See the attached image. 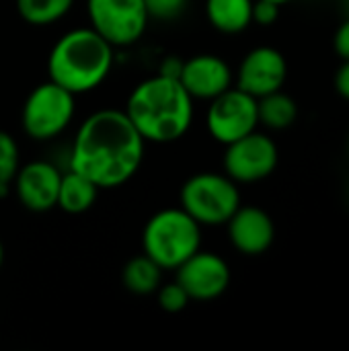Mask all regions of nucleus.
Wrapping results in <instances>:
<instances>
[{
  "instance_id": "f257e3e1",
  "label": "nucleus",
  "mask_w": 349,
  "mask_h": 351,
  "mask_svg": "<svg viewBox=\"0 0 349 351\" xmlns=\"http://www.w3.org/2000/svg\"><path fill=\"white\" fill-rule=\"evenodd\" d=\"M146 140L125 111L99 109L78 128L70 146V169L88 177L99 189L128 183L140 169Z\"/></svg>"
},
{
  "instance_id": "f03ea898",
  "label": "nucleus",
  "mask_w": 349,
  "mask_h": 351,
  "mask_svg": "<svg viewBox=\"0 0 349 351\" xmlns=\"http://www.w3.org/2000/svg\"><path fill=\"white\" fill-rule=\"evenodd\" d=\"M123 111L146 142L169 144L191 128L193 97L179 78L158 72L130 93Z\"/></svg>"
},
{
  "instance_id": "7ed1b4c3",
  "label": "nucleus",
  "mask_w": 349,
  "mask_h": 351,
  "mask_svg": "<svg viewBox=\"0 0 349 351\" xmlns=\"http://www.w3.org/2000/svg\"><path fill=\"white\" fill-rule=\"evenodd\" d=\"M113 49L93 27L72 29L49 49V80L72 95L91 93L107 80L113 68Z\"/></svg>"
},
{
  "instance_id": "20e7f679",
  "label": "nucleus",
  "mask_w": 349,
  "mask_h": 351,
  "mask_svg": "<svg viewBox=\"0 0 349 351\" xmlns=\"http://www.w3.org/2000/svg\"><path fill=\"white\" fill-rule=\"evenodd\" d=\"M202 249V224L181 206L156 212L144 226L142 251L163 269H177Z\"/></svg>"
},
{
  "instance_id": "39448f33",
  "label": "nucleus",
  "mask_w": 349,
  "mask_h": 351,
  "mask_svg": "<svg viewBox=\"0 0 349 351\" xmlns=\"http://www.w3.org/2000/svg\"><path fill=\"white\" fill-rule=\"evenodd\" d=\"M181 208L202 226H222L241 206L237 183L224 173H197L179 193Z\"/></svg>"
},
{
  "instance_id": "423d86ee",
  "label": "nucleus",
  "mask_w": 349,
  "mask_h": 351,
  "mask_svg": "<svg viewBox=\"0 0 349 351\" xmlns=\"http://www.w3.org/2000/svg\"><path fill=\"white\" fill-rule=\"evenodd\" d=\"M76 113V95L53 80L35 86L21 111V123L29 138L37 142L60 136Z\"/></svg>"
},
{
  "instance_id": "0eeeda50",
  "label": "nucleus",
  "mask_w": 349,
  "mask_h": 351,
  "mask_svg": "<svg viewBox=\"0 0 349 351\" xmlns=\"http://www.w3.org/2000/svg\"><path fill=\"white\" fill-rule=\"evenodd\" d=\"M91 27L113 47H130L146 33L148 10L144 0H86Z\"/></svg>"
},
{
  "instance_id": "6e6552de",
  "label": "nucleus",
  "mask_w": 349,
  "mask_h": 351,
  "mask_svg": "<svg viewBox=\"0 0 349 351\" xmlns=\"http://www.w3.org/2000/svg\"><path fill=\"white\" fill-rule=\"evenodd\" d=\"M257 125H259L257 99L251 97L249 93L230 86L228 90H224L222 95L210 101L206 113V128L216 142L226 146L255 132Z\"/></svg>"
},
{
  "instance_id": "1a4fd4ad",
  "label": "nucleus",
  "mask_w": 349,
  "mask_h": 351,
  "mask_svg": "<svg viewBox=\"0 0 349 351\" xmlns=\"http://www.w3.org/2000/svg\"><path fill=\"white\" fill-rule=\"evenodd\" d=\"M280 160V152L276 142L261 134L251 132L230 144H226L224 152V173L234 183H257L267 179Z\"/></svg>"
},
{
  "instance_id": "9d476101",
  "label": "nucleus",
  "mask_w": 349,
  "mask_h": 351,
  "mask_svg": "<svg viewBox=\"0 0 349 351\" xmlns=\"http://www.w3.org/2000/svg\"><path fill=\"white\" fill-rule=\"evenodd\" d=\"M177 282L189 294L191 300L210 302L220 298L230 286L228 263L210 251H195L177 269Z\"/></svg>"
},
{
  "instance_id": "9b49d317",
  "label": "nucleus",
  "mask_w": 349,
  "mask_h": 351,
  "mask_svg": "<svg viewBox=\"0 0 349 351\" xmlns=\"http://www.w3.org/2000/svg\"><path fill=\"white\" fill-rule=\"evenodd\" d=\"M288 78V62L276 47L261 45L251 49L237 72V88L261 99L269 93L282 90Z\"/></svg>"
},
{
  "instance_id": "f8f14e48",
  "label": "nucleus",
  "mask_w": 349,
  "mask_h": 351,
  "mask_svg": "<svg viewBox=\"0 0 349 351\" xmlns=\"http://www.w3.org/2000/svg\"><path fill=\"white\" fill-rule=\"evenodd\" d=\"M62 173L47 160H33L19 167L14 177V193L31 212H47L58 206Z\"/></svg>"
},
{
  "instance_id": "ddd939ff",
  "label": "nucleus",
  "mask_w": 349,
  "mask_h": 351,
  "mask_svg": "<svg viewBox=\"0 0 349 351\" xmlns=\"http://www.w3.org/2000/svg\"><path fill=\"white\" fill-rule=\"evenodd\" d=\"M226 226L230 245L247 257L267 253L276 241V224L272 216L257 206H239Z\"/></svg>"
},
{
  "instance_id": "4468645a",
  "label": "nucleus",
  "mask_w": 349,
  "mask_h": 351,
  "mask_svg": "<svg viewBox=\"0 0 349 351\" xmlns=\"http://www.w3.org/2000/svg\"><path fill=\"white\" fill-rule=\"evenodd\" d=\"M179 80L185 90L195 99L212 101L232 86V70L226 60L216 53H197L183 62Z\"/></svg>"
},
{
  "instance_id": "2eb2a0df",
  "label": "nucleus",
  "mask_w": 349,
  "mask_h": 351,
  "mask_svg": "<svg viewBox=\"0 0 349 351\" xmlns=\"http://www.w3.org/2000/svg\"><path fill=\"white\" fill-rule=\"evenodd\" d=\"M206 16L220 33H243L253 25V0H206Z\"/></svg>"
},
{
  "instance_id": "dca6fc26",
  "label": "nucleus",
  "mask_w": 349,
  "mask_h": 351,
  "mask_svg": "<svg viewBox=\"0 0 349 351\" xmlns=\"http://www.w3.org/2000/svg\"><path fill=\"white\" fill-rule=\"evenodd\" d=\"M99 185L93 183L88 177L68 169L66 175H62L60 191H58V206L66 214H82L91 210L99 197Z\"/></svg>"
},
{
  "instance_id": "f3484780",
  "label": "nucleus",
  "mask_w": 349,
  "mask_h": 351,
  "mask_svg": "<svg viewBox=\"0 0 349 351\" xmlns=\"http://www.w3.org/2000/svg\"><path fill=\"white\" fill-rule=\"evenodd\" d=\"M163 271L165 269L148 255H138L125 263L121 271V282L128 292L138 296H148L154 294L163 284Z\"/></svg>"
},
{
  "instance_id": "a211bd4d",
  "label": "nucleus",
  "mask_w": 349,
  "mask_h": 351,
  "mask_svg": "<svg viewBox=\"0 0 349 351\" xmlns=\"http://www.w3.org/2000/svg\"><path fill=\"white\" fill-rule=\"evenodd\" d=\"M257 113H259V123H263L265 128L286 130L296 121L298 105L290 95L276 90L257 99Z\"/></svg>"
},
{
  "instance_id": "6ab92c4d",
  "label": "nucleus",
  "mask_w": 349,
  "mask_h": 351,
  "mask_svg": "<svg viewBox=\"0 0 349 351\" xmlns=\"http://www.w3.org/2000/svg\"><path fill=\"white\" fill-rule=\"evenodd\" d=\"M74 6V0H16V12L33 27H47L64 19Z\"/></svg>"
},
{
  "instance_id": "aec40b11",
  "label": "nucleus",
  "mask_w": 349,
  "mask_h": 351,
  "mask_svg": "<svg viewBox=\"0 0 349 351\" xmlns=\"http://www.w3.org/2000/svg\"><path fill=\"white\" fill-rule=\"evenodd\" d=\"M19 167V144L8 132L0 130V195H6L8 189L12 187Z\"/></svg>"
},
{
  "instance_id": "412c9836",
  "label": "nucleus",
  "mask_w": 349,
  "mask_h": 351,
  "mask_svg": "<svg viewBox=\"0 0 349 351\" xmlns=\"http://www.w3.org/2000/svg\"><path fill=\"white\" fill-rule=\"evenodd\" d=\"M156 296H158V306L165 313H181L191 302L189 294L183 290V286L177 280L171 284H160L156 290Z\"/></svg>"
},
{
  "instance_id": "4be33fe9",
  "label": "nucleus",
  "mask_w": 349,
  "mask_h": 351,
  "mask_svg": "<svg viewBox=\"0 0 349 351\" xmlns=\"http://www.w3.org/2000/svg\"><path fill=\"white\" fill-rule=\"evenodd\" d=\"M189 0H144L148 16L150 19H160V21H171L177 19Z\"/></svg>"
},
{
  "instance_id": "5701e85b",
  "label": "nucleus",
  "mask_w": 349,
  "mask_h": 351,
  "mask_svg": "<svg viewBox=\"0 0 349 351\" xmlns=\"http://www.w3.org/2000/svg\"><path fill=\"white\" fill-rule=\"evenodd\" d=\"M280 4L272 0H253V23L261 27H269L280 19Z\"/></svg>"
},
{
  "instance_id": "b1692460",
  "label": "nucleus",
  "mask_w": 349,
  "mask_h": 351,
  "mask_svg": "<svg viewBox=\"0 0 349 351\" xmlns=\"http://www.w3.org/2000/svg\"><path fill=\"white\" fill-rule=\"evenodd\" d=\"M333 49L341 60H349V16L337 27L333 35Z\"/></svg>"
},
{
  "instance_id": "393cba45",
  "label": "nucleus",
  "mask_w": 349,
  "mask_h": 351,
  "mask_svg": "<svg viewBox=\"0 0 349 351\" xmlns=\"http://www.w3.org/2000/svg\"><path fill=\"white\" fill-rule=\"evenodd\" d=\"M335 90L349 101V60H344V64L335 72Z\"/></svg>"
},
{
  "instance_id": "a878e982",
  "label": "nucleus",
  "mask_w": 349,
  "mask_h": 351,
  "mask_svg": "<svg viewBox=\"0 0 349 351\" xmlns=\"http://www.w3.org/2000/svg\"><path fill=\"white\" fill-rule=\"evenodd\" d=\"M2 263H4V245L0 241V267H2Z\"/></svg>"
},
{
  "instance_id": "bb28decb",
  "label": "nucleus",
  "mask_w": 349,
  "mask_h": 351,
  "mask_svg": "<svg viewBox=\"0 0 349 351\" xmlns=\"http://www.w3.org/2000/svg\"><path fill=\"white\" fill-rule=\"evenodd\" d=\"M272 2H276V4H280V6H284V4H288V2H292V0H272Z\"/></svg>"
},
{
  "instance_id": "cd10ccee",
  "label": "nucleus",
  "mask_w": 349,
  "mask_h": 351,
  "mask_svg": "<svg viewBox=\"0 0 349 351\" xmlns=\"http://www.w3.org/2000/svg\"><path fill=\"white\" fill-rule=\"evenodd\" d=\"M346 4H348V12H349V0H346Z\"/></svg>"
}]
</instances>
